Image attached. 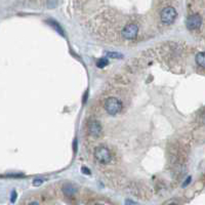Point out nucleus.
<instances>
[{
  "label": "nucleus",
  "instance_id": "6",
  "mask_svg": "<svg viewBox=\"0 0 205 205\" xmlns=\"http://www.w3.org/2000/svg\"><path fill=\"white\" fill-rule=\"evenodd\" d=\"M88 129H89V132L92 137H100L102 134V125L100 124L99 121L97 120H93L89 123V126H88Z\"/></svg>",
  "mask_w": 205,
  "mask_h": 205
},
{
  "label": "nucleus",
  "instance_id": "1",
  "mask_svg": "<svg viewBox=\"0 0 205 205\" xmlns=\"http://www.w3.org/2000/svg\"><path fill=\"white\" fill-rule=\"evenodd\" d=\"M105 109H106L108 114L115 116L121 111L122 102L116 97H109L105 102Z\"/></svg>",
  "mask_w": 205,
  "mask_h": 205
},
{
  "label": "nucleus",
  "instance_id": "16",
  "mask_svg": "<svg viewBox=\"0 0 205 205\" xmlns=\"http://www.w3.org/2000/svg\"><path fill=\"white\" fill-rule=\"evenodd\" d=\"M190 182H191V177H189L188 179H187L186 180H185L184 184H182V187H184V188H185V187H187L189 184H190Z\"/></svg>",
  "mask_w": 205,
  "mask_h": 205
},
{
  "label": "nucleus",
  "instance_id": "14",
  "mask_svg": "<svg viewBox=\"0 0 205 205\" xmlns=\"http://www.w3.org/2000/svg\"><path fill=\"white\" fill-rule=\"evenodd\" d=\"M15 199H17V192H15V191H12V196H10V201L13 203V202L15 201Z\"/></svg>",
  "mask_w": 205,
  "mask_h": 205
},
{
  "label": "nucleus",
  "instance_id": "8",
  "mask_svg": "<svg viewBox=\"0 0 205 205\" xmlns=\"http://www.w3.org/2000/svg\"><path fill=\"white\" fill-rule=\"evenodd\" d=\"M47 23L49 24V25L52 27V28L55 29V30L57 31V33H60L62 36H64V31H63V29H62V27L60 26L59 23H57L55 21H52V20H49V21H47Z\"/></svg>",
  "mask_w": 205,
  "mask_h": 205
},
{
  "label": "nucleus",
  "instance_id": "10",
  "mask_svg": "<svg viewBox=\"0 0 205 205\" xmlns=\"http://www.w3.org/2000/svg\"><path fill=\"white\" fill-rule=\"evenodd\" d=\"M108 64H109V60L107 59V57H102V59H100L99 61L97 62V66L99 67V68H104V67H106Z\"/></svg>",
  "mask_w": 205,
  "mask_h": 205
},
{
  "label": "nucleus",
  "instance_id": "4",
  "mask_svg": "<svg viewBox=\"0 0 205 205\" xmlns=\"http://www.w3.org/2000/svg\"><path fill=\"white\" fill-rule=\"evenodd\" d=\"M139 33V27L135 24H128L122 30V36L127 40H132L137 37Z\"/></svg>",
  "mask_w": 205,
  "mask_h": 205
},
{
  "label": "nucleus",
  "instance_id": "7",
  "mask_svg": "<svg viewBox=\"0 0 205 205\" xmlns=\"http://www.w3.org/2000/svg\"><path fill=\"white\" fill-rule=\"evenodd\" d=\"M63 191L66 196H73L75 193H76V189L75 187H73L71 184H66L63 188Z\"/></svg>",
  "mask_w": 205,
  "mask_h": 205
},
{
  "label": "nucleus",
  "instance_id": "3",
  "mask_svg": "<svg viewBox=\"0 0 205 205\" xmlns=\"http://www.w3.org/2000/svg\"><path fill=\"white\" fill-rule=\"evenodd\" d=\"M177 17V12L173 7L168 6V7L164 8L161 12V21L163 22L166 25H170L171 23H173Z\"/></svg>",
  "mask_w": 205,
  "mask_h": 205
},
{
  "label": "nucleus",
  "instance_id": "9",
  "mask_svg": "<svg viewBox=\"0 0 205 205\" xmlns=\"http://www.w3.org/2000/svg\"><path fill=\"white\" fill-rule=\"evenodd\" d=\"M196 62L200 67L205 68V52H199L196 55Z\"/></svg>",
  "mask_w": 205,
  "mask_h": 205
},
{
  "label": "nucleus",
  "instance_id": "12",
  "mask_svg": "<svg viewBox=\"0 0 205 205\" xmlns=\"http://www.w3.org/2000/svg\"><path fill=\"white\" fill-rule=\"evenodd\" d=\"M57 4V0H47V6L49 8H55Z\"/></svg>",
  "mask_w": 205,
  "mask_h": 205
},
{
  "label": "nucleus",
  "instance_id": "15",
  "mask_svg": "<svg viewBox=\"0 0 205 205\" xmlns=\"http://www.w3.org/2000/svg\"><path fill=\"white\" fill-rule=\"evenodd\" d=\"M81 171L84 173V174H90V170L88 168H86V167H82Z\"/></svg>",
  "mask_w": 205,
  "mask_h": 205
},
{
  "label": "nucleus",
  "instance_id": "5",
  "mask_svg": "<svg viewBox=\"0 0 205 205\" xmlns=\"http://www.w3.org/2000/svg\"><path fill=\"white\" fill-rule=\"evenodd\" d=\"M202 24V17L199 15H192L187 20V27L190 30H195L198 29Z\"/></svg>",
  "mask_w": 205,
  "mask_h": 205
},
{
  "label": "nucleus",
  "instance_id": "17",
  "mask_svg": "<svg viewBox=\"0 0 205 205\" xmlns=\"http://www.w3.org/2000/svg\"><path fill=\"white\" fill-rule=\"evenodd\" d=\"M126 204H135V202H133V201H126Z\"/></svg>",
  "mask_w": 205,
  "mask_h": 205
},
{
  "label": "nucleus",
  "instance_id": "11",
  "mask_svg": "<svg viewBox=\"0 0 205 205\" xmlns=\"http://www.w3.org/2000/svg\"><path fill=\"white\" fill-rule=\"evenodd\" d=\"M107 57H110V59H116V60H120L123 57V55H121V53H118V52H111V51H109V52H107Z\"/></svg>",
  "mask_w": 205,
  "mask_h": 205
},
{
  "label": "nucleus",
  "instance_id": "2",
  "mask_svg": "<svg viewBox=\"0 0 205 205\" xmlns=\"http://www.w3.org/2000/svg\"><path fill=\"white\" fill-rule=\"evenodd\" d=\"M95 157L102 164H108L111 161V159H112L110 151L106 147H99V148L95 149Z\"/></svg>",
  "mask_w": 205,
  "mask_h": 205
},
{
  "label": "nucleus",
  "instance_id": "13",
  "mask_svg": "<svg viewBox=\"0 0 205 205\" xmlns=\"http://www.w3.org/2000/svg\"><path fill=\"white\" fill-rule=\"evenodd\" d=\"M42 182H43V180H39V179H36L33 182V186H35V187H39L40 185H42Z\"/></svg>",
  "mask_w": 205,
  "mask_h": 205
}]
</instances>
